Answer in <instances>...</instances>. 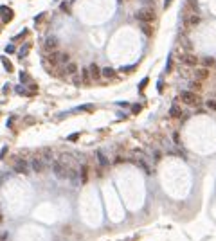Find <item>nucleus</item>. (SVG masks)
<instances>
[{"label": "nucleus", "mask_w": 216, "mask_h": 241, "mask_svg": "<svg viewBox=\"0 0 216 241\" xmlns=\"http://www.w3.org/2000/svg\"><path fill=\"white\" fill-rule=\"evenodd\" d=\"M146 85H148V77H146V79H142V83H141L139 88H141V90H144V88H146Z\"/></svg>", "instance_id": "obj_29"}, {"label": "nucleus", "mask_w": 216, "mask_h": 241, "mask_svg": "<svg viewBox=\"0 0 216 241\" xmlns=\"http://www.w3.org/2000/svg\"><path fill=\"white\" fill-rule=\"evenodd\" d=\"M14 171L16 173H29V166H27V162L24 160V158H18L16 162H14Z\"/></svg>", "instance_id": "obj_6"}, {"label": "nucleus", "mask_w": 216, "mask_h": 241, "mask_svg": "<svg viewBox=\"0 0 216 241\" xmlns=\"http://www.w3.org/2000/svg\"><path fill=\"white\" fill-rule=\"evenodd\" d=\"M187 6H189L194 13H198V0H187Z\"/></svg>", "instance_id": "obj_21"}, {"label": "nucleus", "mask_w": 216, "mask_h": 241, "mask_svg": "<svg viewBox=\"0 0 216 241\" xmlns=\"http://www.w3.org/2000/svg\"><path fill=\"white\" fill-rule=\"evenodd\" d=\"M2 65L6 67V70H7V72H13V63H11L6 56H2Z\"/></svg>", "instance_id": "obj_19"}, {"label": "nucleus", "mask_w": 216, "mask_h": 241, "mask_svg": "<svg viewBox=\"0 0 216 241\" xmlns=\"http://www.w3.org/2000/svg\"><path fill=\"white\" fill-rule=\"evenodd\" d=\"M0 221H2V214H0Z\"/></svg>", "instance_id": "obj_35"}, {"label": "nucleus", "mask_w": 216, "mask_h": 241, "mask_svg": "<svg viewBox=\"0 0 216 241\" xmlns=\"http://www.w3.org/2000/svg\"><path fill=\"white\" fill-rule=\"evenodd\" d=\"M13 16H14V14H13V11H11V9H9V11H6V13H4V22H6V24H7V22H11V20H13Z\"/></svg>", "instance_id": "obj_23"}, {"label": "nucleus", "mask_w": 216, "mask_h": 241, "mask_svg": "<svg viewBox=\"0 0 216 241\" xmlns=\"http://www.w3.org/2000/svg\"><path fill=\"white\" fill-rule=\"evenodd\" d=\"M132 112H133V114H139V112H141V104H133V106H132Z\"/></svg>", "instance_id": "obj_28"}, {"label": "nucleus", "mask_w": 216, "mask_h": 241, "mask_svg": "<svg viewBox=\"0 0 216 241\" xmlns=\"http://www.w3.org/2000/svg\"><path fill=\"white\" fill-rule=\"evenodd\" d=\"M194 74H196V79L204 81V79H207V77H209V69H207V67H202V69H198Z\"/></svg>", "instance_id": "obj_10"}, {"label": "nucleus", "mask_w": 216, "mask_h": 241, "mask_svg": "<svg viewBox=\"0 0 216 241\" xmlns=\"http://www.w3.org/2000/svg\"><path fill=\"white\" fill-rule=\"evenodd\" d=\"M13 51H14V47H13V45H7V47H6V52H13Z\"/></svg>", "instance_id": "obj_34"}, {"label": "nucleus", "mask_w": 216, "mask_h": 241, "mask_svg": "<svg viewBox=\"0 0 216 241\" xmlns=\"http://www.w3.org/2000/svg\"><path fill=\"white\" fill-rule=\"evenodd\" d=\"M81 77H83V83H85V85H88L90 79H92L90 70H88V69H81Z\"/></svg>", "instance_id": "obj_16"}, {"label": "nucleus", "mask_w": 216, "mask_h": 241, "mask_svg": "<svg viewBox=\"0 0 216 241\" xmlns=\"http://www.w3.org/2000/svg\"><path fill=\"white\" fill-rule=\"evenodd\" d=\"M58 45H59V41H58V38H54V36H49V38H47V41H45V49H47L49 52L56 51V49H58Z\"/></svg>", "instance_id": "obj_7"}, {"label": "nucleus", "mask_w": 216, "mask_h": 241, "mask_svg": "<svg viewBox=\"0 0 216 241\" xmlns=\"http://www.w3.org/2000/svg\"><path fill=\"white\" fill-rule=\"evenodd\" d=\"M88 70H90V76H92V79H94V81H96V79H99V77L103 76V70L97 67L96 63H92V65H90V67H88Z\"/></svg>", "instance_id": "obj_8"}, {"label": "nucleus", "mask_w": 216, "mask_h": 241, "mask_svg": "<svg viewBox=\"0 0 216 241\" xmlns=\"http://www.w3.org/2000/svg\"><path fill=\"white\" fill-rule=\"evenodd\" d=\"M6 153H7V148H4V149H2V153H0V158H4V157H6Z\"/></svg>", "instance_id": "obj_33"}, {"label": "nucleus", "mask_w": 216, "mask_h": 241, "mask_svg": "<svg viewBox=\"0 0 216 241\" xmlns=\"http://www.w3.org/2000/svg\"><path fill=\"white\" fill-rule=\"evenodd\" d=\"M103 77H106V79H112V77H115V70H114L112 67H106V69H103Z\"/></svg>", "instance_id": "obj_18"}, {"label": "nucleus", "mask_w": 216, "mask_h": 241, "mask_svg": "<svg viewBox=\"0 0 216 241\" xmlns=\"http://www.w3.org/2000/svg\"><path fill=\"white\" fill-rule=\"evenodd\" d=\"M59 63H70V56L67 54V52H59Z\"/></svg>", "instance_id": "obj_20"}, {"label": "nucleus", "mask_w": 216, "mask_h": 241, "mask_svg": "<svg viewBox=\"0 0 216 241\" xmlns=\"http://www.w3.org/2000/svg\"><path fill=\"white\" fill-rule=\"evenodd\" d=\"M141 29H142V33H144L146 36H153V27H151L149 24H146V22H142Z\"/></svg>", "instance_id": "obj_17"}, {"label": "nucleus", "mask_w": 216, "mask_h": 241, "mask_svg": "<svg viewBox=\"0 0 216 241\" xmlns=\"http://www.w3.org/2000/svg\"><path fill=\"white\" fill-rule=\"evenodd\" d=\"M79 174H81V184H86V180H88V166H86V164L81 166Z\"/></svg>", "instance_id": "obj_12"}, {"label": "nucleus", "mask_w": 216, "mask_h": 241, "mask_svg": "<svg viewBox=\"0 0 216 241\" xmlns=\"http://www.w3.org/2000/svg\"><path fill=\"white\" fill-rule=\"evenodd\" d=\"M205 106L209 108V110H212V112H216V101H214V99H209V101L205 103Z\"/></svg>", "instance_id": "obj_22"}, {"label": "nucleus", "mask_w": 216, "mask_h": 241, "mask_svg": "<svg viewBox=\"0 0 216 241\" xmlns=\"http://www.w3.org/2000/svg\"><path fill=\"white\" fill-rule=\"evenodd\" d=\"M200 24V16L196 14V13H193V14H189V16H186V20H184V25L186 27H196Z\"/></svg>", "instance_id": "obj_4"}, {"label": "nucleus", "mask_w": 216, "mask_h": 241, "mask_svg": "<svg viewBox=\"0 0 216 241\" xmlns=\"http://www.w3.org/2000/svg\"><path fill=\"white\" fill-rule=\"evenodd\" d=\"M171 2H173V0H164V7H166V9H167V7H169V6H171Z\"/></svg>", "instance_id": "obj_32"}, {"label": "nucleus", "mask_w": 216, "mask_h": 241, "mask_svg": "<svg viewBox=\"0 0 216 241\" xmlns=\"http://www.w3.org/2000/svg\"><path fill=\"white\" fill-rule=\"evenodd\" d=\"M180 99H182V103H186V104H198V101H200V97L194 94V92H191V90H184V92L180 94Z\"/></svg>", "instance_id": "obj_2"}, {"label": "nucleus", "mask_w": 216, "mask_h": 241, "mask_svg": "<svg viewBox=\"0 0 216 241\" xmlns=\"http://www.w3.org/2000/svg\"><path fill=\"white\" fill-rule=\"evenodd\" d=\"M173 140H175V144H180V139H178V133H173Z\"/></svg>", "instance_id": "obj_30"}, {"label": "nucleus", "mask_w": 216, "mask_h": 241, "mask_svg": "<svg viewBox=\"0 0 216 241\" xmlns=\"http://www.w3.org/2000/svg\"><path fill=\"white\" fill-rule=\"evenodd\" d=\"M202 63H204V67H207V69L216 67V58H214V56H205V58L202 59Z\"/></svg>", "instance_id": "obj_11"}, {"label": "nucleus", "mask_w": 216, "mask_h": 241, "mask_svg": "<svg viewBox=\"0 0 216 241\" xmlns=\"http://www.w3.org/2000/svg\"><path fill=\"white\" fill-rule=\"evenodd\" d=\"M72 79H74V85H76V86H79V85L83 83V77H79V76H76V74H74V77H72Z\"/></svg>", "instance_id": "obj_25"}, {"label": "nucleus", "mask_w": 216, "mask_h": 241, "mask_svg": "<svg viewBox=\"0 0 216 241\" xmlns=\"http://www.w3.org/2000/svg\"><path fill=\"white\" fill-rule=\"evenodd\" d=\"M135 18L139 22H146V24H151L155 20V11L153 9H141L135 13Z\"/></svg>", "instance_id": "obj_1"}, {"label": "nucleus", "mask_w": 216, "mask_h": 241, "mask_svg": "<svg viewBox=\"0 0 216 241\" xmlns=\"http://www.w3.org/2000/svg\"><path fill=\"white\" fill-rule=\"evenodd\" d=\"M96 157H97V160H99V164H101L103 167H106L108 164H110V162H108V158L104 157V153H103V151H97V153H96Z\"/></svg>", "instance_id": "obj_15"}, {"label": "nucleus", "mask_w": 216, "mask_h": 241, "mask_svg": "<svg viewBox=\"0 0 216 241\" xmlns=\"http://www.w3.org/2000/svg\"><path fill=\"white\" fill-rule=\"evenodd\" d=\"M182 61H184V65H187V67H196V65L200 63V58L196 56V54H184L182 56Z\"/></svg>", "instance_id": "obj_3"}, {"label": "nucleus", "mask_w": 216, "mask_h": 241, "mask_svg": "<svg viewBox=\"0 0 216 241\" xmlns=\"http://www.w3.org/2000/svg\"><path fill=\"white\" fill-rule=\"evenodd\" d=\"M43 162H45V164H49V162H52V151L51 149H41V157H40Z\"/></svg>", "instance_id": "obj_9"}, {"label": "nucleus", "mask_w": 216, "mask_h": 241, "mask_svg": "<svg viewBox=\"0 0 216 241\" xmlns=\"http://www.w3.org/2000/svg\"><path fill=\"white\" fill-rule=\"evenodd\" d=\"M78 110H83V112H92L94 110V106L92 104H83V106H79Z\"/></svg>", "instance_id": "obj_24"}, {"label": "nucleus", "mask_w": 216, "mask_h": 241, "mask_svg": "<svg viewBox=\"0 0 216 241\" xmlns=\"http://www.w3.org/2000/svg\"><path fill=\"white\" fill-rule=\"evenodd\" d=\"M171 69H173V59L169 58V59H167V63H166V70H167V72H171Z\"/></svg>", "instance_id": "obj_27"}, {"label": "nucleus", "mask_w": 216, "mask_h": 241, "mask_svg": "<svg viewBox=\"0 0 216 241\" xmlns=\"http://www.w3.org/2000/svg\"><path fill=\"white\" fill-rule=\"evenodd\" d=\"M78 139H79V133H72V135L67 137V140H70V142H74V140H78Z\"/></svg>", "instance_id": "obj_26"}, {"label": "nucleus", "mask_w": 216, "mask_h": 241, "mask_svg": "<svg viewBox=\"0 0 216 241\" xmlns=\"http://www.w3.org/2000/svg\"><path fill=\"white\" fill-rule=\"evenodd\" d=\"M20 77H22V81H29V76H27V74H24V72L20 74Z\"/></svg>", "instance_id": "obj_31"}, {"label": "nucleus", "mask_w": 216, "mask_h": 241, "mask_svg": "<svg viewBox=\"0 0 216 241\" xmlns=\"http://www.w3.org/2000/svg\"><path fill=\"white\" fill-rule=\"evenodd\" d=\"M65 72H67L69 76H74V74L78 72V65H76V63H72V61H70V63H67V67H65Z\"/></svg>", "instance_id": "obj_13"}, {"label": "nucleus", "mask_w": 216, "mask_h": 241, "mask_svg": "<svg viewBox=\"0 0 216 241\" xmlns=\"http://www.w3.org/2000/svg\"><path fill=\"white\" fill-rule=\"evenodd\" d=\"M169 115H171V117H180V115H182L180 106H178V104H173V106L169 108Z\"/></svg>", "instance_id": "obj_14"}, {"label": "nucleus", "mask_w": 216, "mask_h": 241, "mask_svg": "<svg viewBox=\"0 0 216 241\" xmlns=\"http://www.w3.org/2000/svg\"><path fill=\"white\" fill-rule=\"evenodd\" d=\"M31 167H33V171H36V173H43V169H45V162H43L40 157H36V158L31 160Z\"/></svg>", "instance_id": "obj_5"}]
</instances>
